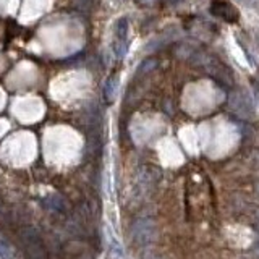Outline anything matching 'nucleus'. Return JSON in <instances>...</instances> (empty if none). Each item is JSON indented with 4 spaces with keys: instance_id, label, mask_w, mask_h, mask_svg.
I'll return each instance as SVG.
<instances>
[{
    "instance_id": "12",
    "label": "nucleus",
    "mask_w": 259,
    "mask_h": 259,
    "mask_svg": "<svg viewBox=\"0 0 259 259\" xmlns=\"http://www.w3.org/2000/svg\"><path fill=\"white\" fill-rule=\"evenodd\" d=\"M256 190H258V193H259V183L256 185Z\"/></svg>"
},
{
    "instance_id": "4",
    "label": "nucleus",
    "mask_w": 259,
    "mask_h": 259,
    "mask_svg": "<svg viewBox=\"0 0 259 259\" xmlns=\"http://www.w3.org/2000/svg\"><path fill=\"white\" fill-rule=\"evenodd\" d=\"M210 12L227 23H237L240 18L238 10L228 0H210Z\"/></svg>"
},
{
    "instance_id": "2",
    "label": "nucleus",
    "mask_w": 259,
    "mask_h": 259,
    "mask_svg": "<svg viewBox=\"0 0 259 259\" xmlns=\"http://www.w3.org/2000/svg\"><path fill=\"white\" fill-rule=\"evenodd\" d=\"M128 32H130V25H128L127 18H120V20H117V23H115V28H113L112 46H113V54L117 55L118 59H122V57L125 55V52H127Z\"/></svg>"
},
{
    "instance_id": "6",
    "label": "nucleus",
    "mask_w": 259,
    "mask_h": 259,
    "mask_svg": "<svg viewBox=\"0 0 259 259\" xmlns=\"http://www.w3.org/2000/svg\"><path fill=\"white\" fill-rule=\"evenodd\" d=\"M208 71L214 76L215 80L219 81V83L227 84V86H230V88H233L235 81H233L232 71H230L224 64H220L219 60L209 59V60H208Z\"/></svg>"
},
{
    "instance_id": "13",
    "label": "nucleus",
    "mask_w": 259,
    "mask_h": 259,
    "mask_svg": "<svg viewBox=\"0 0 259 259\" xmlns=\"http://www.w3.org/2000/svg\"><path fill=\"white\" fill-rule=\"evenodd\" d=\"M240 2H248V0H240Z\"/></svg>"
},
{
    "instance_id": "3",
    "label": "nucleus",
    "mask_w": 259,
    "mask_h": 259,
    "mask_svg": "<svg viewBox=\"0 0 259 259\" xmlns=\"http://www.w3.org/2000/svg\"><path fill=\"white\" fill-rule=\"evenodd\" d=\"M228 104H230V109H232L238 117H242V118L253 117V104L248 96L242 93V91H235V93H232Z\"/></svg>"
},
{
    "instance_id": "11",
    "label": "nucleus",
    "mask_w": 259,
    "mask_h": 259,
    "mask_svg": "<svg viewBox=\"0 0 259 259\" xmlns=\"http://www.w3.org/2000/svg\"><path fill=\"white\" fill-rule=\"evenodd\" d=\"M141 2H143V3H152L154 0H141Z\"/></svg>"
},
{
    "instance_id": "7",
    "label": "nucleus",
    "mask_w": 259,
    "mask_h": 259,
    "mask_svg": "<svg viewBox=\"0 0 259 259\" xmlns=\"http://www.w3.org/2000/svg\"><path fill=\"white\" fill-rule=\"evenodd\" d=\"M0 258L2 259H16L15 249L8 242L0 238Z\"/></svg>"
},
{
    "instance_id": "10",
    "label": "nucleus",
    "mask_w": 259,
    "mask_h": 259,
    "mask_svg": "<svg viewBox=\"0 0 259 259\" xmlns=\"http://www.w3.org/2000/svg\"><path fill=\"white\" fill-rule=\"evenodd\" d=\"M145 259H156V256L152 253H147L146 256H145Z\"/></svg>"
},
{
    "instance_id": "1",
    "label": "nucleus",
    "mask_w": 259,
    "mask_h": 259,
    "mask_svg": "<svg viewBox=\"0 0 259 259\" xmlns=\"http://www.w3.org/2000/svg\"><path fill=\"white\" fill-rule=\"evenodd\" d=\"M21 242L25 244L26 256L30 259H47L39 230H36L34 227H25L21 230Z\"/></svg>"
},
{
    "instance_id": "8",
    "label": "nucleus",
    "mask_w": 259,
    "mask_h": 259,
    "mask_svg": "<svg viewBox=\"0 0 259 259\" xmlns=\"http://www.w3.org/2000/svg\"><path fill=\"white\" fill-rule=\"evenodd\" d=\"M47 206L54 210H64V208H65L64 201L60 198H57V196H49V198H47Z\"/></svg>"
},
{
    "instance_id": "9",
    "label": "nucleus",
    "mask_w": 259,
    "mask_h": 259,
    "mask_svg": "<svg viewBox=\"0 0 259 259\" xmlns=\"http://www.w3.org/2000/svg\"><path fill=\"white\" fill-rule=\"evenodd\" d=\"M113 94H115V83H113V78H110L107 81V84H105V99L110 102L113 99Z\"/></svg>"
},
{
    "instance_id": "5",
    "label": "nucleus",
    "mask_w": 259,
    "mask_h": 259,
    "mask_svg": "<svg viewBox=\"0 0 259 259\" xmlns=\"http://www.w3.org/2000/svg\"><path fill=\"white\" fill-rule=\"evenodd\" d=\"M133 238L140 244H149L156 238V227L151 220H138L133 225Z\"/></svg>"
}]
</instances>
